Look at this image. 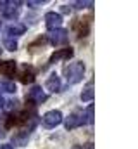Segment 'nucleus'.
I'll return each mask as SVG.
<instances>
[{
    "instance_id": "f257e3e1",
    "label": "nucleus",
    "mask_w": 138,
    "mask_h": 149,
    "mask_svg": "<svg viewBox=\"0 0 138 149\" xmlns=\"http://www.w3.org/2000/svg\"><path fill=\"white\" fill-rule=\"evenodd\" d=\"M85 63L83 61H74V63H69L64 66V76H66V81L68 85H76L83 80L85 76Z\"/></svg>"
},
{
    "instance_id": "f03ea898",
    "label": "nucleus",
    "mask_w": 138,
    "mask_h": 149,
    "mask_svg": "<svg viewBox=\"0 0 138 149\" xmlns=\"http://www.w3.org/2000/svg\"><path fill=\"white\" fill-rule=\"evenodd\" d=\"M47 40L54 45V47H59V45H66L69 40V31L64 28H55V30H50L47 33Z\"/></svg>"
},
{
    "instance_id": "7ed1b4c3",
    "label": "nucleus",
    "mask_w": 138,
    "mask_h": 149,
    "mask_svg": "<svg viewBox=\"0 0 138 149\" xmlns=\"http://www.w3.org/2000/svg\"><path fill=\"white\" fill-rule=\"evenodd\" d=\"M62 120H64V116H62V113L59 111V109L47 111L43 116H41V123H43L45 128H55L57 125L62 123Z\"/></svg>"
},
{
    "instance_id": "20e7f679",
    "label": "nucleus",
    "mask_w": 138,
    "mask_h": 149,
    "mask_svg": "<svg viewBox=\"0 0 138 149\" xmlns=\"http://www.w3.org/2000/svg\"><path fill=\"white\" fill-rule=\"evenodd\" d=\"M62 121H64V127H66V130L78 128V127H81V125H85V123H86V121H85V116H83V113H79V111L71 113L68 118H64Z\"/></svg>"
},
{
    "instance_id": "39448f33",
    "label": "nucleus",
    "mask_w": 138,
    "mask_h": 149,
    "mask_svg": "<svg viewBox=\"0 0 138 149\" xmlns=\"http://www.w3.org/2000/svg\"><path fill=\"white\" fill-rule=\"evenodd\" d=\"M74 56V50L71 49V47H66V49H57L52 56H50V59H48V63L50 64H54V63H61V61H68Z\"/></svg>"
},
{
    "instance_id": "423d86ee",
    "label": "nucleus",
    "mask_w": 138,
    "mask_h": 149,
    "mask_svg": "<svg viewBox=\"0 0 138 149\" xmlns=\"http://www.w3.org/2000/svg\"><path fill=\"white\" fill-rule=\"evenodd\" d=\"M43 19H45V26L48 28V31L55 30V28H61V24H62V16L59 12H47Z\"/></svg>"
},
{
    "instance_id": "0eeeda50",
    "label": "nucleus",
    "mask_w": 138,
    "mask_h": 149,
    "mask_svg": "<svg viewBox=\"0 0 138 149\" xmlns=\"http://www.w3.org/2000/svg\"><path fill=\"white\" fill-rule=\"evenodd\" d=\"M26 99H28L30 102H34V104H41V102H45V101L48 99V95L41 90V87H33V88L28 92Z\"/></svg>"
},
{
    "instance_id": "6e6552de",
    "label": "nucleus",
    "mask_w": 138,
    "mask_h": 149,
    "mask_svg": "<svg viewBox=\"0 0 138 149\" xmlns=\"http://www.w3.org/2000/svg\"><path fill=\"white\" fill-rule=\"evenodd\" d=\"M21 2H7L5 7L2 9V16L7 17V19H14L19 16V10H21Z\"/></svg>"
},
{
    "instance_id": "1a4fd4ad",
    "label": "nucleus",
    "mask_w": 138,
    "mask_h": 149,
    "mask_svg": "<svg viewBox=\"0 0 138 149\" xmlns=\"http://www.w3.org/2000/svg\"><path fill=\"white\" fill-rule=\"evenodd\" d=\"M45 88L48 90V92H54V94H57V92H61V88H62V83H61V78H59V74L57 73H52L48 78H47V81H45Z\"/></svg>"
},
{
    "instance_id": "9d476101",
    "label": "nucleus",
    "mask_w": 138,
    "mask_h": 149,
    "mask_svg": "<svg viewBox=\"0 0 138 149\" xmlns=\"http://www.w3.org/2000/svg\"><path fill=\"white\" fill-rule=\"evenodd\" d=\"M24 31H26V26L21 24V23H10L5 28V33H7L9 38H16V37H19V35H24Z\"/></svg>"
},
{
    "instance_id": "9b49d317",
    "label": "nucleus",
    "mask_w": 138,
    "mask_h": 149,
    "mask_svg": "<svg viewBox=\"0 0 138 149\" xmlns=\"http://www.w3.org/2000/svg\"><path fill=\"white\" fill-rule=\"evenodd\" d=\"M16 70H17L16 61H0V74H3V76H14Z\"/></svg>"
},
{
    "instance_id": "f8f14e48",
    "label": "nucleus",
    "mask_w": 138,
    "mask_h": 149,
    "mask_svg": "<svg viewBox=\"0 0 138 149\" xmlns=\"http://www.w3.org/2000/svg\"><path fill=\"white\" fill-rule=\"evenodd\" d=\"M93 95H95V92H93V81H88V85L83 88L79 99H81L83 102H92V101H93Z\"/></svg>"
},
{
    "instance_id": "ddd939ff",
    "label": "nucleus",
    "mask_w": 138,
    "mask_h": 149,
    "mask_svg": "<svg viewBox=\"0 0 138 149\" xmlns=\"http://www.w3.org/2000/svg\"><path fill=\"white\" fill-rule=\"evenodd\" d=\"M17 87L12 80H0V94H16Z\"/></svg>"
},
{
    "instance_id": "4468645a",
    "label": "nucleus",
    "mask_w": 138,
    "mask_h": 149,
    "mask_svg": "<svg viewBox=\"0 0 138 149\" xmlns=\"http://www.w3.org/2000/svg\"><path fill=\"white\" fill-rule=\"evenodd\" d=\"M19 81L21 83H33L34 81V71L31 66H26L23 71H21V74H19Z\"/></svg>"
},
{
    "instance_id": "2eb2a0df",
    "label": "nucleus",
    "mask_w": 138,
    "mask_h": 149,
    "mask_svg": "<svg viewBox=\"0 0 138 149\" xmlns=\"http://www.w3.org/2000/svg\"><path fill=\"white\" fill-rule=\"evenodd\" d=\"M3 47L7 49V50H10V52H14V50H17V40L16 38H5L3 40Z\"/></svg>"
},
{
    "instance_id": "dca6fc26",
    "label": "nucleus",
    "mask_w": 138,
    "mask_h": 149,
    "mask_svg": "<svg viewBox=\"0 0 138 149\" xmlns=\"http://www.w3.org/2000/svg\"><path fill=\"white\" fill-rule=\"evenodd\" d=\"M83 116H85V121H86V123H90V125L93 123V104H90V106L86 108V113H85Z\"/></svg>"
},
{
    "instance_id": "f3484780",
    "label": "nucleus",
    "mask_w": 138,
    "mask_h": 149,
    "mask_svg": "<svg viewBox=\"0 0 138 149\" xmlns=\"http://www.w3.org/2000/svg\"><path fill=\"white\" fill-rule=\"evenodd\" d=\"M74 7L76 9H86V7H93V2H74Z\"/></svg>"
},
{
    "instance_id": "a211bd4d",
    "label": "nucleus",
    "mask_w": 138,
    "mask_h": 149,
    "mask_svg": "<svg viewBox=\"0 0 138 149\" xmlns=\"http://www.w3.org/2000/svg\"><path fill=\"white\" fill-rule=\"evenodd\" d=\"M45 3V0H38V2H26V5H30V7H38V5H43Z\"/></svg>"
},
{
    "instance_id": "6ab92c4d",
    "label": "nucleus",
    "mask_w": 138,
    "mask_h": 149,
    "mask_svg": "<svg viewBox=\"0 0 138 149\" xmlns=\"http://www.w3.org/2000/svg\"><path fill=\"white\" fill-rule=\"evenodd\" d=\"M69 12H71V7H69V5H62V7H61V12H59V14L62 16V14H69Z\"/></svg>"
},
{
    "instance_id": "aec40b11",
    "label": "nucleus",
    "mask_w": 138,
    "mask_h": 149,
    "mask_svg": "<svg viewBox=\"0 0 138 149\" xmlns=\"http://www.w3.org/2000/svg\"><path fill=\"white\" fill-rule=\"evenodd\" d=\"M0 149H14V148H12L10 144H2V146H0Z\"/></svg>"
},
{
    "instance_id": "412c9836",
    "label": "nucleus",
    "mask_w": 138,
    "mask_h": 149,
    "mask_svg": "<svg viewBox=\"0 0 138 149\" xmlns=\"http://www.w3.org/2000/svg\"><path fill=\"white\" fill-rule=\"evenodd\" d=\"M3 106H5V99H3V97H2V95H0V109H2V108H3Z\"/></svg>"
},
{
    "instance_id": "4be33fe9",
    "label": "nucleus",
    "mask_w": 138,
    "mask_h": 149,
    "mask_svg": "<svg viewBox=\"0 0 138 149\" xmlns=\"http://www.w3.org/2000/svg\"><path fill=\"white\" fill-rule=\"evenodd\" d=\"M0 30H2V24H0Z\"/></svg>"
},
{
    "instance_id": "5701e85b",
    "label": "nucleus",
    "mask_w": 138,
    "mask_h": 149,
    "mask_svg": "<svg viewBox=\"0 0 138 149\" xmlns=\"http://www.w3.org/2000/svg\"><path fill=\"white\" fill-rule=\"evenodd\" d=\"M0 54H2V49H0Z\"/></svg>"
}]
</instances>
